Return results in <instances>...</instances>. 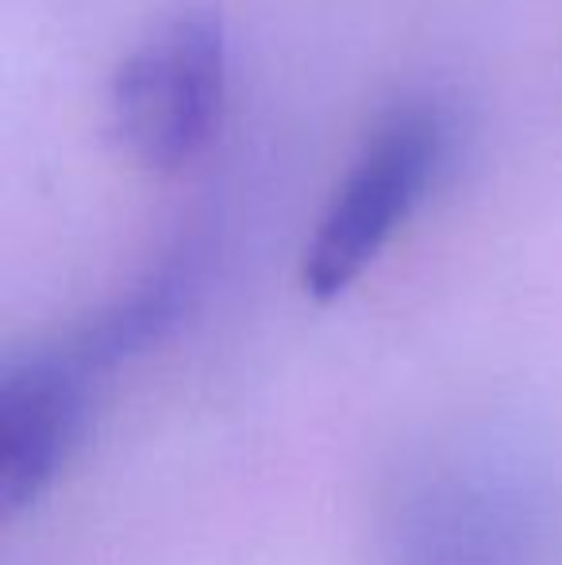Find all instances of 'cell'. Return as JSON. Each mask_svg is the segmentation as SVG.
<instances>
[{
	"mask_svg": "<svg viewBox=\"0 0 562 565\" xmlns=\"http://www.w3.org/2000/svg\"><path fill=\"white\" fill-rule=\"evenodd\" d=\"M89 373L62 350L20 358L0 377V500L31 508L66 469L85 431Z\"/></svg>",
	"mask_w": 562,
	"mask_h": 565,
	"instance_id": "obj_4",
	"label": "cell"
},
{
	"mask_svg": "<svg viewBox=\"0 0 562 565\" xmlns=\"http://www.w3.org/2000/svg\"><path fill=\"white\" fill-rule=\"evenodd\" d=\"M227 100V28L212 4H181L131 46L108 82V124L142 170L189 166Z\"/></svg>",
	"mask_w": 562,
	"mask_h": 565,
	"instance_id": "obj_1",
	"label": "cell"
},
{
	"mask_svg": "<svg viewBox=\"0 0 562 565\" xmlns=\"http://www.w3.org/2000/svg\"><path fill=\"white\" fill-rule=\"evenodd\" d=\"M447 158V124L432 105H401L378 124L331 193L300 258L312 300H336L390 246Z\"/></svg>",
	"mask_w": 562,
	"mask_h": 565,
	"instance_id": "obj_2",
	"label": "cell"
},
{
	"mask_svg": "<svg viewBox=\"0 0 562 565\" xmlns=\"http://www.w3.org/2000/svg\"><path fill=\"white\" fill-rule=\"evenodd\" d=\"M501 461H447L409 497L405 565H540V497Z\"/></svg>",
	"mask_w": 562,
	"mask_h": 565,
	"instance_id": "obj_3",
	"label": "cell"
},
{
	"mask_svg": "<svg viewBox=\"0 0 562 565\" xmlns=\"http://www.w3.org/2000/svg\"><path fill=\"white\" fill-rule=\"evenodd\" d=\"M193 285H197V254L189 246L185 250H173L142 281L131 285L120 300H113L89 323H82L70 335L66 347L59 350L74 365H82L85 373L105 370V365L136 354V350L162 335L181 316Z\"/></svg>",
	"mask_w": 562,
	"mask_h": 565,
	"instance_id": "obj_5",
	"label": "cell"
}]
</instances>
